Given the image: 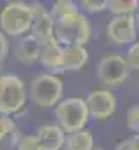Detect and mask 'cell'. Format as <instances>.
<instances>
[{
    "label": "cell",
    "mask_w": 139,
    "mask_h": 150,
    "mask_svg": "<svg viewBox=\"0 0 139 150\" xmlns=\"http://www.w3.org/2000/svg\"><path fill=\"white\" fill-rule=\"evenodd\" d=\"M63 91H65V84L61 77L44 72V74H37L32 79L28 87V96L32 103L38 108H54L63 100Z\"/></svg>",
    "instance_id": "6da1fadb"
},
{
    "label": "cell",
    "mask_w": 139,
    "mask_h": 150,
    "mask_svg": "<svg viewBox=\"0 0 139 150\" xmlns=\"http://www.w3.org/2000/svg\"><path fill=\"white\" fill-rule=\"evenodd\" d=\"M92 35L91 21L89 18L80 11L75 14H70L66 18L56 19L54 25V38L63 45H85Z\"/></svg>",
    "instance_id": "7a4b0ae2"
},
{
    "label": "cell",
    "mask_w": 139,
    "mask_h": 150,
    "mask_svg": "<svg viewBox=\"0 0 139 150\" xmlns=\"http://www.w3.org/2000/svg\"><path fill=\"white\" fill-rule=\"evenodd\" d=\"M33 21V14L30 9V4L26 2H7L0 11V32L5 37H23L30 33Z\"/></svg>",
    "instance_id": "3957f363"
},
{
    "label": "cell",
    "mask_w": 139,
    "mask_h": 150,
    "mask_svg": "<svg viewBox=\"0 0 139 150\" xmlns=\"http://www.w3.org/2000/svg\"><path fill=\"white\" fill-rule=\"evenodd\" d=\"M54 117H56V124L66 133H77L85 129V126L89 124V110L85 105L84 98H63L56 107H54Z\"/></svg>",
    "instance_id": "277c9868"
},
{
    "label": "cell",
    "mask_w": 139,
    "mask_h": 150,
    "mask_svg": "<svg viewBox=\"0 0 139 150\" xmlns=\"http://www.w3.org/2000/svg\"><path fill=\"white\" fill-rule=\"evenodd\" d=\"M26 86L16 74H0V115L14 117L26 108Z\"/></svg>",
    "instance_id": "5b68a950"
},
{
    "label": "cell",
    "mask_w": 139,
    "mask_h": 150,
    "mask_svg": "<svg viewBox=\"0 0 139 150\" xmlns=\"http://www.w3.org/2000/svg\"><path fill=\"white\" fill-rule=\"evenodd\" d=\"M129 72H131V68H129L125 58L117 52L104 54L98 61V67H96V77L104 86V89H113V87L124 86L129 79Z\"/></svg>",
    "instance_id": "8992f818"
},
{
    "label": "cell",
    "mask_w": 139,
    "mask_h": 150,
    "mask_svg": "<svg viewBox=\"0 0 139 150\" xmlns=\"http://www.w3.org/2000/svg\"><path fill=\"white\" fill-rule=\"evenodd\" d=\"M106 38L113 45L129 47L138 40V28L132 16H113L106 25Z\"/></svg>",
    "instance_id": "52a82bcc"
},
{
    "label": "cell",
    "mask_w": 139,
    "mask_h": 150,
    "mask_svg": "<svg viewBox=\"0 0 139 150\" xmlns=\"http://www.w3.org/2000/svg\"><path fill=\"white\" fill-rule=\"evenodd\" d=\"M85 105L89 110V117L96 120H106L117 112V96L110 89H96L91 91L85 98Z\"/></svg>",
    "instance_id": "ba28073f"
},
{
    "label": "cell",
    "mask_w": 139,
    "mask_h": 150,
    "mask_svg": "<svg viewBox=\"0 0 139 150\" xmlns=\"http://www.w3.org/2000/svg\"><path fill=\"white\" fill-rule=\"evenodd\" d=\"M30 9H32V14H33V21H32V28H30V33L33 35L42 45L54 40V18L51 16L49 9L40 4V2H33L30 4Z\"/></svg>",
    "instance_id": "9c48e42d"
},
{
    "label": "cell",
    "mask_w": 139,
    "mask_h": 150,
    "mask_svg": "<svg viewBox=\"0 0 139 150\" xmlns=\"http://www.w3.org/2000/svg\"><path fill=\"white\" fill-rule=\"evenodd\" d=\"M40 51H42V44L32 33L18 37L14 45H12L14 58L23 65H35L40 58Z\"/></svg>",
    "instance_id": "30bf717a"
},
{
    "label": "cell",
    "mask_w": 139,
    "mask_h": 150,
    "mask_svg": "<svg viewBox=\"0 0 139 150\" xmlns=\"http://www.w3.org/2000/svg\"><path fill=\"white\" fill-rule=\"evenodd\" d=\"M40 147L44 150H63L65 149V140L66 133L58 126V124H44L37 129L35 133Z\"/></svg>",
    "instance_id": "8fae6325"
},
{
    "label": "cell",
    "mask_w": 139,
    "mask_h": 150,
    "mask_svg": "<svg viewBox=\"0 0 139 150\" xmlns=\"http://www.w3.org/2000/svg\"><path fill=\"white\" fill-rule=\"evenodd\" d=\"M38 61L44 68L49 70V74H61L63 72V45L56 38L44 44Z\"/></svg>",
    "instance_id": "7c38bea8"
},
{
    "label": "cell",
    "mask_w": 139,
    "mask_h": 150,
    "mask_svg": "<svg viewBox=\"0 0 139 150\" xmlns=\"http://www.w3.org/2000/svg\"><path fill=\"white\" fill-rule=\"evenodd\" d=\"M89 63V51L85 45H68L63 47V72L82 70Z\"/></svg>",
    "instance_id": "4fadbf2b"
},
{
    "label": "cell",
    "mask_w": 139,
    "mask_h": 150,
    "mask_svg": "<svg viewBox=\"0 0 139 150\" xmlns=\"http://www.w3.org/2000/svg\"><path fill=\"white\" fill-rule=\"evenodd\" d=\"M96 149V140L92 131H89L87 127L77 133L66 134L65 140V149L63 150H94Z\"/></svg>",
    "instance_id": "5bb4252c"
},
{
    "label": "cell",
    "mask_w": 139,
    "mask_h": 150,
    "mask_svg": "<svg viewBox=\"0 0 139 150\" xmlns=\"http://www.w3.org/2000/svg\"><path fill=\"white\" fill-rule=\"evenodd\" d=\"M139 0H108V9L111 16H132Z\"/></svg>",
    "instance_id": "9a60e30c"
},
{
    "label": "cell",
    "mask_w": 139,
    "mask_h": 150,
    "mask_svg": "<svg viewBox=\"0 0 139 150\" xmlns=\"http://www.w3.org/2000/svg\"><path fill=\"white\" fill-rule=\"evenodd\" d=\"M51 16L56 19H61V18H66L70 14H75V12H80L78 9V4L73 2V0H56L52 4V7L49 9Z\"/></svg>",
    "instance_id": "2e32d148"
},
{
    "label": "cell",
    "mask_w": 139,
    "mask_h": 150,
    "mask_svg": "<svg viewBox=\"0 0 139 150\" xmlns=\"http://www.w3.org/2000/svg\"><path fill=\"white\" fill-rule=\"evenodd\" d=\"M78 9L89 14H99L108 9V0H82L78 2Z\"/></svg>",
    "instance_id": "e0dca14e"
},
{
    "label": "cell",
    "mask_w": 139,
    "mask_h": 150,
    "mask_svg": "<svg viewBox=\"0 0 139 150\" xmlns=\"http://www.w3.org/2000/svg\"><path fill=\"white\" fill-rule=\"evenodd\" d=\"M125 126L129 131H132L134 134L139 133V103L129 107V110L125 113Z\"/></svg>",
    "instance_id": "ac0fdd59"
},
{
    "label": "cell",
    "mask_w": 139,
    "mask_h": 150,
    "mask_svg": "<svg viewBox=\"0 0 139 150\" xmlns=\"http://www.w3.org/2000/svg\"><path fill=\"white\" fill-rule=\"evenodd\" d=\"M124 58H125V61H127V65H129L131 70L139 72V38L132 45H129V49H127V52H125Z\"/></svg>",
    "instance_id": "d6986e66"
},
{
    "label": "cell",
    "mask_w": 139,
    "mask_h": 150,
    "mask_svg": "<svg viewBox=\"0 0 139 150\" xmlns=\"http://www.w3.org/2000/svg\"><path fill=\"white\" fill-rule=\"evenodd\" d=\"M16 127H18V126H16V122H14L12 117L0 115V142L7 140V138L12 134V131H14Z\"/></svg>",
    "instance_id": "ffe728a7"
},
{
    "label": "cell",
    "mask_w": 139,
    "mask_h": 150,
    "mask_svg": "<svg viewBox=\"0 0 139 150\" xmlns=\"http://www.w3.org/2000/svg\"><path fill=\"white\" fill-rule=\"evenodd\" d=\"M16 149L18 150H44L40 147V143H38L35 134H23V138L19 140Z\"/></svg>",
    "instance_id": "44dd1931"
},
{
    "label": "cell",
    "mask_w": 139,
    "mask_h": 150,
    "mask_svg": "<svg viewBox=\"0 0 139 150\" xmlns=\"http://www.w3.org/2000/svg\"><path fill=\"white\" fill-rule=\"evenodd\" d=\"M9 51H11L9 38L0 32V68H2V65H4V61H5V58L9 56Z\"/></svg>",
    "instance_id": "7402d4cb"
},
{
    "label": "cell",
    "mask_w": 139,
    "mask_h": 150,
    "mask_svg": "<svg viewBox=\"0 0 139 150\" xmlns=\"http://www.w3.org/2000/svg\"><path fill=\"white\" fill-rule=\"evenodd\" d=\"M113 150H139L138 145L134 143V140L132 138H125V140H122V142H118L117 145H115V149Z\"/></svg>",
    "instance_id": "603a6c76"
},
{
    "label": "cell",
    "mask_w": 139,
    "mask_h": 150,
    "mask_svg": "<svg viewBox=\"0 0 139 150\" xmlns=\"http://www.w3.org/2000/svg\"><path fill=\"white\" fill-rule=\"evenodd\" d=\"M132 18H134V23H136V28L139 30V4H138V7H136V11H134V14H132Z\"/></svg>",
    "instance_id": "cb8c5ba5"
},
{
    "label": "cell",
    "mask_w": 139,
    "mask_h": 150,
    "mask_svg": "<svg viewBox=\"0 0 139 150\" xmlns=\"http://www.w3.org/2000/svg\"><path fill=\"white\" fill-rule=\"evenodd\" d=\"M132 140H134V143L138 145V149H139V133H136V134L132 136Z\"/></svg>",
    "instance_id": "d4e9b609"
},
{
    "label": "cell",
    "mask_w": 139,
    "mask_h": 150,
    "mask_svg": "<svg viewBox=\"0 0 139 150\" xmlns=\"http://www.w3.org/2000/svg\"><path fill=\"white\" fill-rule=\"evenodd\" d=\"M94 150H103V149H98V147H96V149H94Z\"/></svg>",
    "instance_id": "484cf974"
},
{
    "label": "cell",
    "mask_w": 139,
    "mask_h": 150,
    "mask_svg": "<svg viewBox=\"0 0 139 150\" xmlns=\"http://www.w3.org/2000/svg\"><path fill=\"white\" fill-rule=\"evenodd\" d=\"M0 145H2V142H0Z\"/></svg>",
    "instance_id": "4316f807"
}]
</instances>
